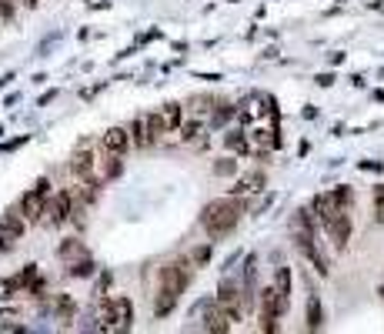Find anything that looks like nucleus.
I'll use <instances>...</instances> for the list:
<instances>
[{
    "mask_svg": "<svg viewBox=\"0 0 384 334\" xmlns=\"http://www.w3.org/2000/svg\"><path fill=\"white\" fill-rule=\"evenodd\" d=\"M191 277H194V264H191L187 258L164 264L161 274H157L161 288H157V304H154V311H157V314H168L170 307L177 304V298L184 294V288L191 284Z\"/></svg>",
    "mask_w": 384,
    "mask_h": 334,
    "instance_id": "obj_1",
    "label": "nucleus"
},
{
    "mask_svg": "<svg viewBox=\"0 0 384 334\" xmlns=\"http://www.w3.org/2000/svg\"><path fill=\"white\" fill-rule=\"evenodd\" d=\"M74 311H77V304H74L71 294H57V298H54V314L61 321H71L74 318Z\"/></svg>",
    "mask_w": 384,
    "mask_h": 334,
    "instance_id": "obj_17",
    "label": "nucleus"
},
{
    "mask_svg": "<svg viewBox=\"0 0 384 334\" xmlns=\"http://www.w3.org/2000/svg\"><path fill=\"white\" fill-rule=\"evenodd\" d=\"M71 214H74V191H61L54 201H47L44 221L47 224H54V228H61V224L71 221Z\"/></svg>",
    "mask_w": 384,
    "mask_h": 334,
    "instance_id": "obj_7",
    "label": "nucleus"
},
{
    "mask_svg": "<svg viewBox=\"0 0 384 334\" xmlns=\"http://www.w3.org/2000/svg\"><path fill=\"white\" fill-rule=\"evenodd\" d=\"M104 328L108 331H131L134 324V304L131 298H117V301H104Z\"/></svg>",
    "mask_w": 384,
    "mask_h": 334,
    "instance_id": "obj_3",
    "label": "nucleus"
},
{
    "mask_svg": "<svg viewBox=\"0 0 384 334\" xmlns=\"http://www.w3.org/2000/svg\"><path fill=\"white\" fill-rule=\"evenodd\" d=\"M274 288H277V294H281L284 307H288V304H291V268H277V274H274Z\"/></svg>",
    "mask_w": 384,
    "mask_h": 334,
    "instance_id": "obj_15",
    "label": "nucleus"
},
{
    "mask_svg": "<svg viewBox=\"0 0 384 334\" xmlns=\"http://www.w3.org/2000/svg\"><path fill=\"white\" fill-rule=\"evenodd\" d=\"M187 261H191L194 268H200V264H207V261H211V244H200V247H194V251L187 254Z\"/></svg>",
    "mask_w": 384,
    "mask_h": 334,
    "instance_id": "obj_20",
    "label": "nucleus"
},
{
    "mask_svg": "<svg viewBox=\"0 0 384 334\" xmlns=\"http://www.w3.org/2000/svg\"><path fill=\"white\" fill-rule=\"evenodd\" d=\"M258 187H264V170H251V174H244L230 191H234V194H254Z\"/></svg>",
    "mask_w": 384,
    "mask_h": 334,
    "instance_id": "obj_13",
    "label": "nucleus"
},
{
    "mask_svg": "<svg viewBox=\"0 0 384 334\" xmlns=\"http://www.w3.org/2000/svg\"><path fill=\"white\" fill-rule=\"evenodd\" d=\"M321 228H324V234L331 238V244H334L338 251H344V247H348V241H351V231H354L351 228V214H348V211H334L321 224Z\"/></svg>",
    "mask_w": 384,
    "mask_h": 334,
    "instance_id": "obj_6",
    "label": "nucleus"
},
{
    "mask_svg": "<svg viewBox=\"0 0 384 334\" xmlns=\"http://www.w3.org/2000/svg\"><path fill=\"white\" fill-rule=\"evenodd\" d=\"M381 294H384V288H381Z\"/></svg>",
    "mask_w": 384,
    "mask_h": 334,
    "instance_id": "obj_25",
    "label": "nucleus"
},
{
    "mask_svg": "<svg viewBox=\"0 0 384 334\" xmlns=\"http://www.w3.org/2000/svg\"><path fill=\"white\" fill-rule=\"evenodd\" d=\"M124 154H110V151H104V161H101V167H104V174L108 177H117L124 170V161H121Z\"/></svg>",
    "mask_w": 384,
    "mask_h": 334,
    "instance_id": "obj_18",
    "label": "nucleus"
},
{
    "mask_svg": "<svg viewBox=\"0 0 384 334\" xmlns=\"http://www.w3.org/2000/svg\"><path fill=\"white\" fill-rule=\"evenodd\" d=\"M71 174H74L80 184H94L97 187V161H94V154L87 151V147H80V151H74V157H71Z\"/></svg>",
    "mask_w": 384,
    "mask_h": 334,
    "instance_id": "obj_8",
    "label": "nucleus"
},
{
    "mask_svg": "<svg viewBox=\"0 0 384 334\" xmlns=\"http://www.w3.org/2000/svg\"><path fill=\"white\" fill-rule=\"evenodd\" d=\"M47 194H50V181H37L31 191L24 194V201H20V214H24L27 221H44Z\"/></svg>",
    "mask_w": 384,
    "mask_h": 334,
    "instance_id": "obj_5",
    "label": "nucleus"
},
{
    "mask_svg": "<svg viewBox=\"0 0 384 334\" xmlns=\"http://www.w3.org/2000/svg\"><path fill=\"white\" fill-rule=\"evenodd\" d=\"M161 114H164V121H168L170 131H181V124H184V107L177 104V101L164 104V107H161Z\"/></svg>",
    "mask_w": 384,
    "mask_h": 334,
    "instance_id": "obj_16",
    "label": "nucleus"
},
{
    "mask_svg": "<svg viewBox=\"0 0 384 334\" xmlns=\"http://www.w3.org/2000/svg\"><path fill=\"white\" fill-rule=\"evenodd\" d=\"M230 324H234V321L228 318V311H224V307H221V304H211V307H207V311H204V328H207V331H214V334H228L230 331Z\"/></svg>",
    "mask_w": 384,
    "mask_h": 334,
    "instance_id": "obj_11",
    "label": "nucleus"
},
{
    "mask_svg": "<svg viewBox=\"0 0 384 334\" xmlns=\"http://www.w3.org/2000/svg\"><path fill=\"white\" fill-rule=\"evenodd\" d=\"M374 217H378V224H384V184L374 187Z\"/></svg>",
    "mask_w": 384,
    "mask_h": 334,
    "instance_id": "obj_21",
    "label": "nucleus"
},
{
    "mask_svg": "<svg viewBox=\"0 0 384 334\" xmlns=\"http://www.w3.org/2000/svg\"><path fill=\"white\" fill-rule=\"evenodd\" d=\"M241 214H244V204L237 198H217L200 211V228L207 231L211 238H224V234L237 228Z\"/></svg>",
    "mask_w": 384,
    "mask_h": 334,
    "instance_id": "obj_2",
    "label": "nucleus"
},
{
    "mask_svg": "<svg viewBox=\"0 0 384 334\" xmlns=\"http://www.w3.org/2000/svg\"><path fill=\"white\" fill-rule=\"evenodd\" d=\"M14 14H17L14 0H0V20H14Z\"/></svg>",
    "mask_w": 384,
    "mask_h": 334,
    "instance_id": "obj_23",
    "label": "nucleus"
},
{
    "mask_svg": "<svg viewBox=\"0 0 384 334\" xmlns=\"http://www.w3.org/2000/svg\"><path fill=\"white\" fill-rule=\"evenodd\" d=\"M217 304L228 311V318L234 321V324L241 321V291H237L234 281H224V284L217 288Z\"/></svg>",
    "mask_w": 384,
    "mask_h": 334,
    "instance_id": "obj_9",
    "label": "nucleus"
},
{
    "mask_svg": "<svg viewBox=\"0 0 384 334\" xmlns=\"http://www.w3.org/2000/svg\"><path fill=\"white\" fill-rule=\"evenodd\" d=\"M288 307H284V301H281V294H277V288L274 284H267V288L261 291V331H267V334H274L277 331V318L284 314Z\"/></svg>",
    "mask_w": 384,
    "mask_h": 334,
    "instance_id": "obj_4",
    "label": "nucleus"
},
{
    "mask_svg": "<svg viewBox=\"0 0 384 334\" xmlns=\"http://www.w3.org/2000/svg\"><path fill=\"white\" fill-rule=\"evenodd\" d=\"M324 328V307H321V298L314 294L307 301V331H321Z\"/></svg>",
    "mask_w": 384,
    "mask_h": 334,
    "instance_id": "obj_14",
    "label": "nucleus"
},
{
    "mask_svg": "<svg viewBox=\"0 0 384 334\" xmlns=\"http://www.w3.org/2000/svg\"><path fill=\"white\" fill-rule=\"evenodd\" d=\"M144 124H147V140H151V144H157V140H161V137L170 131L161 110H151V114H144Z\"/></svg>",
    "mask_w": 384,
    "mask_h": 334,
    "instance_id": "obj_12",
    "label": "nucleus"
},
{
    "mask_svg": "<svg viewBox=\"0 0 384 334\" xmlns=\"http://www.w3.org/2000/svg\"><path fill=\"white\" fill-rule=\"evenodd\" d=\"M134 140H131V134L124 131V127H110V131H104L101 134V151H110V154H127V147H131Z\"/></svg>",
    "mask_w": 384,
    "mask_h": 334,
    "instance_id": "obj_10",
    "label": "nucleus"
},
{
    "mask_svg": "<svg viewBox=\"0 0 384 334\" xmlns=\"http://www.w3.org/2000/svg\"><path fill=\"white\" fill-rule=\"evenodd\" d=\"M67 271H71V274H77V277H87V274L94 271V264H91V261H87V258H84V261H80V264H71Z\"/></svg>",
    "mask_w": 384,
    "mask_h": 334,
    "instance_id": "obj_22",
    "label": "nucleus"
},
{
    "mask_svg": "<svg viewBox=\"0 0 384 334\" xmlns=\"http://www.w3.org/2000/svg\"><path fill=\"white\" fill-rule=\"evenodd\" d=\"M198 134H200V124H187L184 131H181V137H184V140H194Z\"/></svg>",
    "mask_w": 384,
    "mask_h": 334,
    "instance_id": "obj_24",
    "label": "nucleus"
},
{
    "mask_svg": "<svg viewBox=\"0 0 384 334\" xmlns=\"http://www.w3.org/2000/svg\"><path fill=\"white\" fill-rule=\"evenodd\" d=\"M131 140H134V147H147L151 140H147V124H144V117H138V121L131 124Z\"/></svg>",
    "mask_w": 384,
    "mask_h": 334,
    "instance_id": "obj_19",
    "label": "nucleus"
}]
</instances>
